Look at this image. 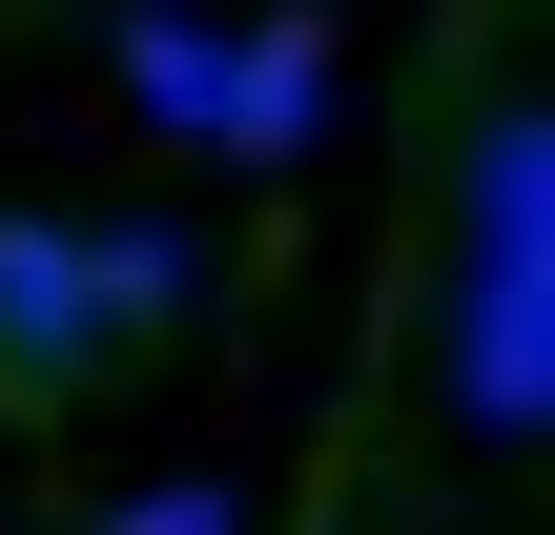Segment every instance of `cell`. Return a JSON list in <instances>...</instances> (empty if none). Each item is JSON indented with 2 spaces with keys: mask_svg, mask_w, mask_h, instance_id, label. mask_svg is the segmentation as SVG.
<instances>
[{
  "mask_svg": "<svg viewBox=\"0 0 555 535\" xmlns=\"http://www.w3.org/2000/svg\"><path fill=\"white\" fill-rule=\"evenodd\" d=\"M453 412H474L494 454H535V412H555V144H535V103L474 144V247H453Z\"/></svg>",
  "mask_w": 555,
  "mask_h": 535,
  "instance_id": "cell-1",
  "label": "cell"
},
{
  "mask_svg": "<svg viewBox=\"0 0 555 535\" xmlns=\"http://www.w3.org/2000/svg\"><path fill=\"white\" fill-rule=\"evenodd\" d=\"M103 371H124V330H103L82 227L62 206H0V412H82Z\"/></svg>",
  "mask_w": 555,
  "mask_h": 535,
  "instance_id": "cell-2",
  "label": "cell"
},
{
  "mask_svg": "<svg viewBox=\"0 0 555 535\" xmlns=\"http://www.w3.org/2000/svg\"><path fill=\"white\" fill-rule=\"evenodd\" d=\"M309 103H330V41H309V0H288V21H247V41H227V103H206V144H227V165H268Z\"/></svg>",
  "mask_w": 555,
  "mask_h": 535,
  "instance_id": "cell-3",
  "label": "cell"
},
{
  "mask_svg": "<svg viewBox=\"0 0 555 535\" xmlns=\"http://www.w3.org/2000/svg\"><path fill=\"white\" fill-rule=\"evenodd\" d=\"M82 268H103V330H124V351L185 309V247H165V227H82Z\"/></svg>",
  "mask_w": 555,
  "mask_h": 535,
  "instance_id": "cell-4",
  "label": "cell"
},
{
  "mask_svg": "<svg viewBox=\"0 0 555 535\" xmlns=\"http://www.w3.org/2000/svg\"><path fill=\"white\" fill-rule=\"evenodd\" d=\"M124 82H144V103L206 144V103H227V41H206V21H144V41H124Z\"/></svg>",
  "mask_w": 555,
  "mask_h": 535,
  "instance_id": "cell-5",
  "label": "cell"
},
{
  "mask_svg": "<svg viewBox=\"0 0 555 535\" xmlns=\"http://www.w3.org/2000/svg\"><path fill=\"white\" fill-rule=\"evenodd\" d=\"M124 535H227V495H144V515H124Z\"/></svg>",
  "mask_w": 555,
  "mask_h": 535,
  "instance_id": "cell-6",
  "label": "cell"
}]
</instances>
